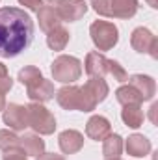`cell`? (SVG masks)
I'll return each mask as SVG.
<instances>
[{
  "instance_id": "12",
  "label": "cell",
  "mask_w": 158,
  "mask_h": 160,
  "mask_svg": "<svg viewBox=\"0 0 158 160\" xmlns=\"http://www.w3.org/2000/svg\"><path fill=\"white\" fill-rule=\"evenodd\" d=\"M58 143H60V149H62L63 155H75L84 147V136L78 130L69 128V130H63L58 136Z\"/></svg>"
},
{
  "instance_id": "30",
  "label": "cell",
  "mask_w": 158,
  "mask_h": 160,
  "mask_svg": "<svg viewBox=\"0 0 158 160\" xmlns=\"http://www.w3.org/2000/svg\"><path fill=\"white\" fill-rule=\"evenodd\" d=\"M156 110H158V104L155 102V104L151 106V121H153V123H156V118H155V114H156Z\"/></svg>"
},
{
  "instance_id": "10",
  "label": "cell",
  "mask_w": 158,
  "mask_h": 160,
  "mask_svg": "<svg viewBox=\"0 0 158 160\" xmlns=\"http://www.w3.org/2000/svg\"><path fill=\"white\" fill-rule=\"evenodd\" d=\"M56 101L63 110H84V99H82V89L78 86H63L62 89L56 91Z\"/></svg>"
},
{
  "instance_id": "16",
  "label": "cell",
  "mask_w": 158,
  "mask_h": 160,
  "mask_svg": "<svg viewBox=\"0 0 158 160\" xmlns=\"http://www.w3.org/2000/svg\"><path fill=\"white\" fill-rule=\"evenodd\" d=\"M19 149L26 157H39L45 153V142L41 140L37 134H24L19 138Z\"/></svg>"
},
{
  "instance_id": "34",
  "label": "cell",
  "mask_w": 158,
  "mask_h": 160,
  "mask_svg": "<svg viewBox=\"0 0 158 160\" xmlns=\"http://www.w3.org/2000/svg\"><path fill=\"white\" fill-rule=\"evenodd\" d=\"M110 160H121V158H110Z\"/></svg>"
},
{
  "instance_id": "23",
  "label": "cell",
  "mask_w": 158,
  "mask_h": 160,
  "mask_svg": "<svg viewBox=\"0 0 158 160\" xmlns=\"http://www.w3.org/2000/svg\"><path fill=\"white\" fill-rule=\"evenodd\" d=\"M41 78H45V77L41 75V71L36 65H26V67H22V69L19 71V77H17V80H19L22 86H26V88L37 84Z\"/></svg>"
},
{
  "instance_id": "32",
  "label": "cell",
  "mask_w": 158,
  "mask_h": 160,
  "mask_svg": "<svg viewBox=\"0 0 158 160\" xmlns=\"http://www.w3.org/2000/svg\"><path fill=\"white\" fill-rule=\"evenodd\" d=\"M147 2H149L151 8H158V0H147Z\"/></svg>"
},
{
  "instance_id": "33",
  "label": "cell",
  "mask_w": 158,
  "mask_h": 160,
  "mask_svg": "<svg viewBox=\"0 0 158 160\" xmlns=\"http://www.w3.org/2000/svg\"><path fill=\"white\" fill-rule=\"evenodd\" d=\"M47 2H50V4H58L60 0H47Z\"/></svg>"
},
{
  "instance_id": "25",
  "label": "cell",
  "mask_w": 158,
  "mask_h": 160,
  "mask_svg": "<svg viewBox=\"0 0 158 160\" xmlns=\"http://www.w3.org/2000/svg\"><path fill=\"white\" fill-rule=\"evenodd\" d=\"M91 8L95 9V13L112 19V9H110V0H91Z\"/></svg>"
},
{
  "instance_id": "20",
  "label": "cell",
  "mask_w": 158,
  "mask_h": 160,
  "mask_svg": "<svg viewBox=\"0 0 158 160\" xmlns=\"http://www.w3.org/2000/svg\"><path fill=\"white\" fill-rule=\"evenodd\" d=\"M69 39H71L69 30H65L63 26H56L54 30L48 32V36H47V45H48L50 50H63V48L67 47Z\"/></svg>"
},
{
  "instance_id": "1",
  "label": "cell",
  "mask_w": 158,
  "mask_h": 160,
  "mask_svg": "<svg viewBox=\"0 0 158 160\" xmlns=\"http://www.w3.org/2000/svg\"><path fill=\"white\" fill-rule=\"evenodd\" d=\"M34 39V21L21 8H0V58H15Z\"/></svg>"
},
{
  "instance_id": "28",
  "label": "cell",
  "mask_w": 158,
  "mask_h": 160,
  "mask_svg": "<svg viewBox=\"0 0 158 160\" xmlns=\"http://www.w3.org/2000/svg\"><path fill=\"white\" fill-rule=\"evenodd\" d=\"M19 4L21 6H24L26 9H30V11H39L41 8L45 6V2L43 0H19Z\"/></svg>"
},
{
  "instance_id": "15",
  "label": "cell",
  "mask_w": 158,
  "mask_h": 160,
  "mask_svg": "<svg viewBox=\"0 0 158 160\" xmlns=\"http://www.w3.org/2000/svg\"><path fill=\"white\" fill-rule=\"evenodd\" d=\"M128 84L134 89H138V93L143 97V102L153 101V97L156 95V84L147 75H132V77H128Z\"/></svg>"
},
{
  "instance_id": "19",
  "label": "cell",
  "mask_w": 158,
  "mask_h": 160,
  "mask_svg": "<svg viewBox=\"0 0 158 160\" xmlns=\"http://www.w3.org/2000/svg\"><path fill=\"white\" fill-rule=\"evenodd\" d=\"M37 22H39V28L43 32H50V30H54L56 26H60V17H58V13H56V9L52 8V6H43L39 11H37Z\"/></svg>"
},
{
  "instance_id": "6",
  "label": "cell",
  "mask_w": 158,
  "mask_h": 160,
  "mask_svg": "<svg viewBox=\"0 0 158 160\" xmlns=\"http://www.w3.org/2000/svg\"><path fill=\"white\" fill-rule=\"evenodd\" d=\"M80 89H82V99H84V110L82 112H93L97 108V104L102 102L110 93L106 80L101 78V77H89V80Z\"/></svg>"
},
{
  "instance_id": "27",
  "label": "cell",
  "mask_w": 158,
  "mask_h": 160,
  "mask_svg": "<svg viewBox=\"0 0 158 160\" xmlns=\"http://www.w3.org/2000/svg\"><path fill=\"white\" fill-rule=\"evenodd\" d=\"M2 160H28V157L17 147V149H9V151H4V157Z\"/></svg>"
},
{
  "instance_id": "4",
  "label": "cell",
  "mask_w": 158,
  "mask_h": 160,
  "mask_svg": "<svg viewBox=\"0 0 158 160\" xmlns=\"http://www.w3.org/2000/svg\"><path fill=\"white\" fill-rule=\"evenodd\" d=\"M50 71H52V78L56 82H62V84H73L82 77V62L75 56H67V54H62L58 56L52 65H50Z\"/></svg>"
},
{
  "instance_id": "22",
  "label": "cell",
  "mask_w": 158,
  "mask_h": 160,
  "mask_svg": "<svg viewBox=\"0 0 158 160\" xmlns=\"http://www.w3.org/2000/svg\"><path fill=\"white\" fill-rule=\"evenodd\" d=\"M104 145H102V155L104 158H119L121 153H123V138L119 134H110L106 140H102Z\"/></svg>"
},
{
  "instance_id": "2",
  "label": "cell",
  "mask_w": 158,
  "mask_h": 160,
  "mask_svg": "<svg viewBox=\"0 0 158 160\" xmlns=\"http://www.w3.org/2000/svg\"><path fill=\"white\" fill-rule=\"evenodd\" d=\"M84 65H86V73L89 77H101V78H104V75H110L117 82H126L128 80V75L123 69V65H119V62H116V60H108L99 50L87 52Z\"/></svg>"
},
{
  "instance_id": "8",
  "label": "cell",
  "mask_w": 158,
  "mask_h": 160,
  "mask_svg": "<svg viewBox=\"0 0 158 160\" xmlns=\"http://www.w3.org/2000/svg\"><path fill=\"white\" fill-rule=\"evenodd\" d=\"M54 9H56L60 21L75 22V21H80L87 13V4L84 0H60Z\"/></svg>"
},
{
  "instance_id": "31",
  "label": "cell",
  "mask_w": 158,
  "mask_h": 160,
  "mask_svg": "<svg viewBox=\"0 0 158 160\" xmlns=\"http://www.w3.org/2000/svg\"><path fill=\"white\" fill-rule=\"evenodd\" d=\"M6 77H9L7 75V67L4 63H0V78H6Z\"/></svg>"
},
{
  "instance_id": "9",
  "label": "cell",
  "mask_w": 158,
  "mask_h": 160,
  "mask_svg": "<svg viewBox=\"0 0 158 160\" xmlns=\"http://www.w3.org/2000/svg\"><path fill=\"white\" fill-rule=\"evenodd\" d=\"M2 112H4L2 114L4 125H7L11 130H24L28 127V112H26V106L17 104V102H9Z\"/></svg>"
},
{
  "instance_id": "13",
  "label": "cell",
  "mask_w": 158,
  "mask_h": 160,
  "mask_svg": "<svg viewBox=\"0 0 158 160\" xmlns=\"http://www.w3.org/2000/svg\"><path fill=\"white\" fill-rule=\"evenodd\" d=\"M26 95L32 102H47L50 99H54V84L47 78H41L37 84L26 88Z\"/></svg>"
},
{
  "instance_id": "21",
  "label": "cell",
  "mask_w": 158,
  "mask_h": 160,
  "mask_svg": "<svg viewBox=\"0 0 158 160\" xmlns=\"http://www.w3.org/2000/svg\"><path fill=\"white\" fill-rule=\"evenodd\" d=\"M116 99H117L119 104H141L143 102V97L138 93V89H134L130 84H125L116 89Z\"/></svg>"
},
{
  "instance_id": "14",
  "label": "cell",
  "mask_w": 158,
  "mask_h": 160,
  "mask_svg": "<svg viewBox=\"0 0 158 160\" xmlns=\"http://www.w3.org/2000/svg\"><path fill=\"white\" fill-rule=\"evenodd\" d=\"M125 147H126V153L130 157L143 158V157H147L151 153V140L147 136H143V134H132V136H128Z\"/></svg>"
},
{
  "instance_id": "29",
  "label": "cell",
  "mask_w": 158,
  "mask_h": 160,
  "mask_svg": "<svg viewBox=\"0 0 158 160\" xmlns=\"http://www.w3.org/2000/svg\"><path fill=\"white\" fill-rule=\"evenodd\" d=\"M37 160H65L62 155H56V153H43L37 157Z\"/></svg>"
},
{
  "instance_id": "18",
  "label": "cell",
  "mask_w": 158,
  "mask_h": 160,
  "mask_svg": "<svg viewBox=\"0 0 158 160\" xmlns=\"http://www.w3.org/2000/svg\"><path fill=\"white\" fill-rule=\"evenodd\" d=\"M121 119H123V123L126 127L138 128V127L143 125L145 116H143V110H141L140 104H125L123 110H121Z\"/></svg>"
},
{
  "instance_id": "26",
  "label": "cell",
  "mask_w": 158,
  "mask_h": 160,
  "mask_svg": "<svg viewBox=\"0 0 158 160\" xmlns=\"http://www.w3.org/2000/svg\"><path fill=\"white\" fill-rule=\"evenodd\" d=\"M13 88V80L11 77H6V78H0V112L6 108V93Z\"/></svg>"
},
{
  "instance_id": "17",
  "label": "cell",
  "mask_w": 158,
  "mask_h": 160,
  "mask_svg": "<svg viewBox=\"0 0 158 160\" xmlns=\"http://www.w3.org/2000/svg\"><path fill=\"white\" fill-rule=\"evenodd\" d=\"M112 19H132L138 13V0H110Z\"/></svg>"
},
{
  "instance_id": "7",
  "label": "cell",
  "mask_w": 158,
  "mask_h": 160,
  "mask_svg": "<svg viewBox=\"0 0 158 160\" xmlns=\"http://www.w3.org/2000/svg\"><path fill=\"white\" fill-rule=\"evenodd\" d=\"M130 45L140 54H149L151 58H158V39L149 28H136L130 36Z\"/></svg>"
},
{
  "instance_id": "11",
  "label": "cell",
  "mask_w": 158,
  "mask_h": 160,
  "mask_svg": "<svg viewBox=\"0 0 158 160\" xmlns=\"http://www.w3.org/2000/svg\"><path fill=\"white\" fill-rule=\"evenodd\" d=\"M86 134L95 142H102L112 134V125L104 116H93L86 123Z\"/></svg>"
},
{
  "instance_id": "24",
  "label": "cell",
  "mask_w": 158,
  "mask_h": 160,
  "mask_svg": "<svg viewBox=\"0 0 158 160\" xmlns=\"http://www.w3.org/2000/svg\"><path fill=\"white\" fill-rule=\"evenodd\" d=\"M19 147V136L9 128H0V151H9Z\"/></svg>"
},
{
  "instance_id": "3",
  "label": "cell",
  "mask_w": 158,
  "mask_h": 160,
  "mask_svg": "<svg viewBox=\"0 0 158 160\" xmlns=\"http://www.w3.org/2000/svg\"><path fill=\"white\" fill-rule=\"evenodd\" d=\"M89 36L99 52H106L117 45L119 28L110 21H95L89 26Z\"/></svg>"
},
{
  "instance_id": "5",
  "label": "cell",
  "mask_w": 158,
  "mask_h": 160,
  "mask_svg": "<svg viewBox=\"0 0 158 160\" xmlns=\"http://www.w3.org/2000/svg\"><path fill=\"white\" fill-rule=\"evenodd\" d=\"M28 112V127H32L37 134L48 136L56 130V118L50 114L48 108H45L41 102H32L26 106Z\"/></svg>"
}]
</instances>
